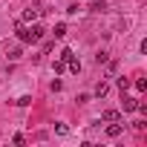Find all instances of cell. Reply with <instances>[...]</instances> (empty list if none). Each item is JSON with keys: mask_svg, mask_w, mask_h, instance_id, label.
<instances>
[{"mask_svg": "<svg viewBox=\"0 0 147 147\" xmlns=\"http://www.w3.org/2000/svg\"><path fill=\"white\" fill-rule=\"evenodd\" d=\"M43 38V26L35 20L32 26H26V23H18V40L20 43H38Z\"/></svg>", "mask_w": 147, "mask_h": 147, "instance_id": "obj_1", "label": "cell"}, {"mask_svg": "<svg viewBox=\"0 0 147 147\" xmlns=\"http://www.w3.org/2000/svg\"><path fill=\"white\" fill-rule=\"evenodd\" d=\"M38 18H40V9H35V6H32V9H26V12H23V18H20V23H35Z\"/></svg>", "mask_w": 147, "mask_h": 147, "instance_id": "obj_2", "label": "cell"}, {"mask_svg": "<svg viewBox=\"0 0 147 147\" xmlns=\"http://www.w3.org/2000/svg\"><path fill=\"white\" fill-rule=\"evenodd\" d=\"M6 58H9V61H20V58H23V46H20V43L9 46V49H6Z\"/></svg>", "mask_w": 147, "mask_h": 147, "instance_id": "obj_3", "label": "cell"}, {"mask_svg": "<svg viewBox=\"0 0 147 147\" xmlns=\"http://www.w3.org/2000/svg\"><path fill=\"white\" fill-rule=\"evenodd\" d=\"M121 130H124L121 124H115V121H110V127H107V136H110V138H118V136H121Z\"/></svg>", "mask_w": 147, "mask_h": 147, "instance_id": "obj_4", "label": "cell"}, {"mask_svg": "<svg viewBox=\"0 0 147 147\" xmlns=\"http://www.w3.org/2000/svg\"><path fill=\"white\" fill-rule=\"evenodd\" d=\"M121 95H124V92H121ZM121 110H124V113H133V110H136V101L124 95V98H121Z\"/></svg>", "mask_w": 147, "mask_h": 147, "instance_id": "obj_5", "label": "cell"}, {"mask_svg": "<svg viewBox=\"0 0 147 147\" xmlns=\"http://www.w3.org/2000/svg\"><path fill=\"white\" fill-rule=\"evenodd\" d=\"M101 118H104V121H121V113H118V110H104Z\"/></svg>", "mask_w": 147, "mask_h": 147, "instance_id": "obj_6", "label": "cell"}, {"mask_svg": "<svg viewBox=\"0 0 147 147\" xmlns=\"http://www.w3.org/2000/svg\"><path fill=\"white\" fill-rule=\"evenodd\" d=\"M107 92H110V87H107L104 81H98V84H95V95H98V98H104Z\"/></svg>", "mask_w": 147, "mask_h": 147, "instance_id": "obj_7", "label": "cell"}, {"mask_svg": "<svg viewBox=\"0 0 147 147\" xmlns=\"http://www.w3.org/2000/svg\"><path fill=\"white\" fill-rule=\"evenodd\" d=\"M52 69H55V75H61V72H63V69H66V61H61V58H58V61H55V66H52Z\"/></svg>", "mask_w": 147, "mask_h": 147, "instance_id": "obj_8", "label": "cell"}, {"mask_svg": "<svg viewBox=\"0 0 147 147\" xmlns=\"http://www.w3.org/2000/svg\"><path fill=\"white\" fill-rule=\"evenodd\" d=\"M52 35H55V38H63V35H66V26H63V23H58V26L52 29Z\"/></svg>", "mask_w": 147, "mask_h": 147, "instance_id": "obj_9", "label": "cell"}, {"mask_svg": "<svg viewBox=\"0 0 147 147\" xmlns=\"http://www.w3.org/2000/svg\"><path fill=\"white\" fill-rule=\"evenodd\" d=\"M115 84H118V90H121V92H124V90H127V87H130V78H124V75H121V78H118V81H115Z\"/></svg>", "mask_w": 147, "mask_h": 147, "instance_id": "obj_10", "label": "cell"}, {"mask_svg": "<svg viewBox=\"0 0 147 147\" xmlns=\"http://www.w3.org/2000/svg\"><path fill=\"white\" fill-rule=\"evenodd\" d=\"M55 133H58V136H66V133H69V127H66V124H61V121H58V124H55Z\"/></svg>", "mask_w": 147, "mask_h": 147, "instance_id": "obj_11", "label": "cell"}, {"mask_svg": "<svg viewBox=\"0 0 147 147\" xmlns=\"http://www.w3.org/2000/svg\"><path fill=\"white\" fill-rule=\"evenodd\" d=\"M58 58H61V61H69V58H75V55H72V49H61Z\"/></svg>", "mask_w": 147, "mask_h": 147, "instance_id": "obj_12", "label": "cell"}, {"mask_svg": "<svg viewBox=\"0 0 147 147\" xmlns=\"http://www.w3.org/2000/svg\"><path fill=\"white\" fill-rule=\"evenodd\" d=\"M15 104H18V107H26V104H32V98H29V95H20Z\"/></svg>", "mask_w": 147, "mask_h": 147, "instance_id": "obj_13", "label": "cell"}, {"mask_svg": "<svg viewBox=\"0 0 147 147\" xmlns=\"http://www.w3.org/2000/svg\"><path fill=\"white\" fill-rule=\"evenodd\" d=\"M136 90H138V92H144V90H147V81H144V78H138V81H136Z\"/></svg>", "mask_w": 147, "mask_h": 147, "instance_id": "obj_14", "label": "cell"}, {"mask_svg": "<svg viewBox=\"0 0 147 147\" xmlns=\"http://www.w3.org/2000/svg\"><path fill=\"white\" fill-rule=\"evenodd\" d=\"M90 9H92V12H104V9H107V3H92Z\"/></svg>", "mask_w": 147, "mask_h": 147, "instance_id": "obj_15", "label": "cell"}]
</instances>
